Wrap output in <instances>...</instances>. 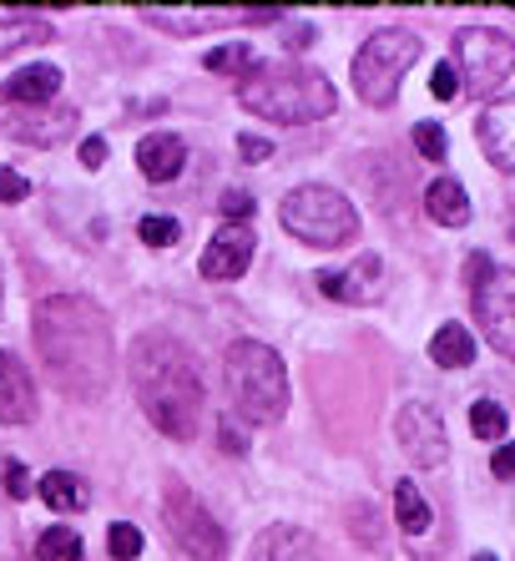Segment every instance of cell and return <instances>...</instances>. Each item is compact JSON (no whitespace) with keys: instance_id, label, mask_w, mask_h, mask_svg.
I'll return each mask as SVG.
<instances>
[{"instance_id":"cell-40","label":"cell","mask_w":515,"mask_h":561,"mask_svg":"<svg viewBox=\"0 0 515 561\" xmlns=\"http://www.w3.org/2000/svg\"><path fill=\"white\" fill-rule=\"evenodd\" d=\"M309 41H313V31H309V26H298L294 36H288V46H294V51H304V46H309Z\"/></svg>"},{"instance_id":"cell-33","label":"cell","mask_w":515,"mask_h":561,"mask_svg":"<svg viewBox=\"0 0 515 561\" xmlns=\"http://www.w3.org/2000/svg\"><path fill=\"white\" fill-rule=\"evenodd\" d=\"M5 491H11L15 501L31 496V476H26V466H21V460H11V466H5Z\"/></svg>"},{"instance_id":"cell-41","label":"cell","mask_w":515,"mask_h":561,"mask_svg":"<svg viewBox=\"0 0 515 561\" xmlns=\"http://www.w3.org/2000/svg\"><path fill=\"white\" fill-rule=\"evenodd\" d=\"M243 445H248V440H238V431H232V425H228V431H222V450H232V456H238Z\"/></svg>"},{"instance_id":"cell-26","label":"cell","mask_w":515,"mask_h":561,"mask_svg":"<svg viewBox=\"0 0 515 561\" xmlns=\"http://www.w3.org/2000/svg\"><path fill=\"white\" fill-rule=\"evenodd\" d=\"M470 431H476L480 440H505L511 420H505V410L495 405V400H476V405H470Z\"/></svg>"},{"instance_id":"cell-31","label":"cell","mask_w":515,"mask_h":561,"mask_svg":"<svg viewBox=\"0 0 515 561\" xmlns=\"http://www.w3.org/2000/svg\"><path fill=\"white\" fill-rule=\"evenodd\" d=\"M31 197V183L21 178V172H11V168H0V203H26Z\"/></svg>"},{"instance_id":"cell-24","label":"cell","mask_w":515,"mask_h":561,"mask_svg":"<svg viewBox=\"0 0 515 561\" xmlns=\"http://www.w3.org/2000/svg\"><path fill=\"white\" fill-rule=\"evenodd\" d=\"M394 516H400V526H404V536H425L430 531V501L420 496V485L414 481H400L394 485Z\"/></svg>"},{"instance_id":"cell-37","label":"cell","mask_w":515,"mask_h":561,"mask_svg":"<svg viewBox=\"0 0 515 561\" xmlns=\"http://www.w3.org/2000/svg\"><path fill=\"white\" fill-rule=\"evenodd\" d=\"M102 162H106V142H102V137H87V142H81V168L96 172Z\"/></svg>"},{"instance_id":"cell-27","label":"cell","mask_w":515,"mask_h":561,"mask_svg":"<svg viewBox=\"0 0 515 561\" xmlns=\"http://www.w3.org/2000/svg\"><path fill=\"white\" fill-rule=\"evenodd\" d=\"M137 233H142L147 249H172V243L182 238V222L178 218H157V213H152V218L137 222Z\"/></svg>"},{"instance_id":"cell-29","label":"cell","mask_w":515,"mask_h":561,"mask_svg":"<svg viewBox=\"0 0 515 561\" xmlns=\"http://www.w3.org/2000/svg\"><path fill=\"white\" fill-rule=\"evenodd\" d=\"M414 147H420V157H425V162H445L450 137H445V127H435V122H420V127H414Z\"/></svg>"},{"instance_id":"cell-13","label":"cell","mask_w":515,"mask_h":561,"mask_svg":"<svg viewBox=\"0 0 515 561\" xmlns=\"http://www.w3.org/2000/svg\"><path fill=\"white\" fill-rule=\"evenodd\" d=\"M319 288L339 304H379L385 299V263L374 259V253H364L344 274H319Z\"/></svg>"},{"instance_id":"cell-14","label":"cell","mask_w":515,"mask_h":561,"mask_svg":"<svg viewBox=\"0 0 515 561\" xmlns=\"http://www.w3.org/2000/svg\"><path fill=\"white\" fill-rule=\"evenodd\" d=\"M36 420V379L15 354L0 350V425H31Z\"/></svg>"},{"instance_id":"cell-35","label":"cell","mask_w":515,"mask_h":561,"mask_svg":"<svg viewBox=\"0 0 515 561\" xmlns=\"http://www.w3.org/2000/svg\"><path fill=\"white\" fill-rule=\"evenodd\" d=\"M222 213H228V218L232 222H238V218H253V197H248V193H222Z\"/></svg>"},{"instance_id":"cell-15","label":"cell","mask_w":515,"mask_h":561,"mask_svg":"<svg viewBox=\"0 0 515 561\" xmlns=\"http://www.w3.org/2000/svg\"><path fill=\"white\" fill-rule=\"evenodd\" d=\"M476 137L485 147V157L495 162L501 172L515 168V112L511 102H485L476 117Z\"/></svg>"},{"instance_id":"cell-39","label":"cell","mask_w":515,"mask_h":561,"mask_svg":"<svg viewBox=\"0 0 515 561\" xmlns=\"http://www.w3.org/2000/svg\"><path fill=\"white\" fill-rule=\"evenodd\" d=\"M490 470H495V481H511V450L495 445V456H490Z\"/></svg>"},{"instance_id":"cell-21","label":"cell","mask_w":515,"mask_h":561,"mask_svg":"<svg viewBox=\"0 0 515 561\" xmlns=\"http://www.w3.org/2000/svg\"><path fill=\"white\" fill-rule=\"evenodd\" d=\"M36 491H41V501H46L56 516H77V511L91 506L87 481H81V476H71V470H46Z\"/></svg>"},{"instance_id":"cell-10","label":"cell","mask_w":515,"mask_h":561,"mask_svg":"<svg viewBox=\"0 0 515 561\" xmlns=\"http://www.w3.org/2000/svg\"><path fill=\"white\" fill-rule=\"evenodd\" d=\"M470 304H476V319H480V329H485V340L501 354H515V288H511V274L495 268L490 278H480V284L470 288Z\"/></svg>"},{"instance_id":"cell-30","label":"cell","mask_w":515,"mask_h":561,"mask_svg":"<svg viewBox=\"0 0 515 561\" xmlns=\"http://www.w3.org/2000/svg\"><path fill=\"white\" fill-rule=\"evenodd\" d=\"M207 71H243V66H253V51H248L243 41L238 46H218V51H207L203 56Z\"/></svg>"},{"instance_id":"cell-23","label":"cell","mask_w":515,"mask_h":561,"mask_svg":"<svg viewBox=\"0 0 515 561\" xmlns=\"http://www.w3.org/2000/svg\"><path fill=\"white\" fill-rule=\"evenodd\" d=\"M430 359L439 369H465L476 359V340H470V329L465 324H445L435 329V340H430Z\"/></svg>"},{"instance_id":"cell-9","label":"cell","mask_w":515,"mask_h":561,"mask_svg":"<svg viewBox=\"0 0 515 561\" xmlns=\"http://www.w3.org/2000/svg\"><path fill=\"white\" fill-rule=\"evenodd\" d=\"M394 435H400V450L410 456V466H420V470L445 466V456H450L445 420H439L430 405H420V400H410V405L394 415Z\"/></svg>"},{"instance_id":"cell-22","label":"cell","mask_w":515,"mask_h":561,"mask_svg":"<svg viewBox=\"0 0 515 561\" xmlns=\"http://www.w3.org/2000/svg\"><path fill=\"white\" fill-rule=\"evenodd\" d=\"M425 213L439 228H465V222H470V197H465V187L455 183V178H439L425 193Z\"/></svg>"},{"instance_id":"cell-8","label":"cell","mask_w":515,"mask_h":561,"mask_svg":"<svg viewBox=\"0 0 515 561\" xmlns=\"http://www.w3.org/2000/svg\"><path fill=\"white\" fill-rule=\"evenodd\" d=\"M162 522H168L172 541L193 561H228V536H222V526L213 522V511H207L203 501L187 491V481H178V476L162 485Z\"/></svg>"},{"instance_id":"cell-7","label":"cell","mask_w":515,"mask_h":561,"mask_svg":"<svg viewBox=\"0 0 515 561\" xmlns=\"http://www.w3.org/2000/svg\"><path fill=\"white\" fill-rule=\"evenodd\" d=\"M420 51H425V46H420V36H414L410 26L374 31L359 46V56H354V92L369 106H394L400 81L410 77V66L420 61Z\"/></svg>"},{"instance_id":"cell-20","label":"cell","mask_w":515,"mask_h":561,"mask_svg":"<svg viewBox=\"0 0 515 561\" xmlns=\"http://www.w3.org/2000/svg\"><path fill=\"white\" fill-rule=\"evenodd\" d=\"M52 41V21L36 11H0V56H15L26 46Z\"/></svg>"},{"instance_id":"cell-12","label":"cell","mask_w":515,"mask_h":561,"mask_svg":"<svg viewBox=\"0 0 515 561\" xmlns=\"http://www.w3.org/2000/svg\"><path fill=\"white\" fill-rule=\"evenodd\" d=\"M253 249H258L253 228H248V222H228V228L203 249V278H213V284L243 278L248 263H253Z\"/></svg>"},{"instance_id":"cell-28","label":"cell","mask_w":515,"mask_h":561,"mask_svg":"<svg viewBox=\"0 0 515 561\" xmlns=\"http://www.w3.org/2000/svg\"><path fill=\"white\" fill-rule=\"evenodd\" d=\"M106 551H112L116 561H137V557H142V531H137V526H127V522H116L112 531H106Z\"/></svg>"},{"instance_id":"cell-17","label":"cell","mask_w":515,"mask_h":561,"mask_svg":"<svg viewBox=\"0 0 515 561\" xmlns=\"http://www.w3.org/2000/svg\"><path fill=\"white\" fill-rule=\"evenodd\" d=\"M253 561H323L319 541H313L304 526H268V531L253 541Z\"/></svg>"},{"instance_id":"cell-36","label":"cell","mask_w":515,"mask_h":561,"mask_svg":"<svg viewBox=\"0 0 515 561\" xmlns=\"http://www.w3.org/2000/svg\"><path fill=\"white\" fill-rule=\"evenodd\" d=\"M490 274H495V263H490L485 253H470V259H465V284L470 288H476L480 278H490Z\"/></svg>"},{"instance_id":"cell-25","label":"cell","mask_w":515,"mask_h":561,"mask_svg":"<svg viewBox=\"0 0 515 561\" xmlns=\"http://www.w3.org/2000/svg\"><path fill=\"white\" fill-rule=\"evenodd\" d=\"M36 561H87V547H81V536L71 526H52L36 541Z\"/></svg>"},{"instance_id":"cell-1","label":"cell","mask_w":515,"mask_h":561,"mask_svg":"<svg viewBox=\"0 0 515 561\" xmlns=\"http://www.w3.org/2000/svg\"><path fill=\"white\" fill-rule=\"evenodd\" d=\"M31 340H36L46 375L71 400H102L116 379V344L112 324L81 294H52L36 304L31 319Z\"/></svg>"},{"instance_id":"cell-19","label":"cell","mask_w":515,"mask_h":561,"mask_svg":"<svg viewBox=\"0 0 515 561\" xmlns=\"http://www.w3.org/2000/svg\"><path fill=\"white\" fill-rule=\"evenodd\" d=\"M56 87H61V71H56V66H26V71H15V77L0 87V102L5 106H52Z\"/></svg>"},{"instance_id":"cell-32","label":"cell","mask_w":515,"mask_h":561,"mask_svg":"<svg viewBox=\"0 0 515 561\" xmlns=\"http://www.w3.org/2000/svg\"><path fill=\"white\" fill-rule=\"evenodd\" d=\"M430 92H435L439 102L460 96V77H455V66H435V77H430Z\"/></svg>"},{"instance_id":"cell-6","label":"cell","mask_w":515,"mask_h":561,"mask_svg":"<svg viewBox=\"0 0 515 561\" xmlns=\"http://www.w3.org/2000/svg\"><path fill=\"white\" fill-rule=\"evenodd\" d=\"M455 77L476 102H505L515 77V41L490 26H465L455 36Z\"/></svg>"},{"instance_id":"cell-34","label":"cell","mask_w":515,"mask_h":561,"mask_svg":"<svg viewBox=\"0 0 515 561\" xmlns=\"http://www.w3.org/2000/svg\"><path fill=\"white\" fill-rule=\"evenodd\" d=\"M238 152H243V162H268L273 142L268 137H238Z\"/></svg>"},{"instance_id":"cell-38","label":"cell","mask_w":515,"mask_h":561,"mask_svg":"<svg viewBox=\"0 0 515 561\" xmlns=\"http://www.w3.org/2000/svg\"><path fill=\"white\" fill-rule=\"evenodd\" d=\"M354 536H364L369 547H379V531H374V506L354 511Z\"/></svg>"},{"instance_id":"cell-3","label":"cell","mask_w":515,"mask_h":561,"mask_svg":"<svg viewBox=\"0 0 515 561\" xmlns=\"http://www.w3.org/2000/svg\"><path fill=\"white\" fill-rule=\"evenodd\" d=\"M238 102L263 122H284V127H304V122L334 117L339 92L334 81L298 61H253L248 77H238Z\"/></svg>"},{"instance_id":"cell-5","label":"cell","mask_w":515,"mask_h":561,"mask_svg":"<svg viewBox=\"0 0 515 561\" xmlns=\"http://www.w3.org/2000/svg\"><path fill=\"white\" fill-rule=\"evenodd\" d=\"M278 222H284L298 243H309V249H344L348 238L359 233L354 203L323 183L294 187V193L284 197V208H278Z\"/></svg>"},{"instance_id":"cell-2","label":"cell","mask_w":515,"mask_h":561,"mask_svg":"<svg viewBox=\"0 0 515 561\" xmlns=\"http://www.w3.org/2000/svg\"><path fill=\"white\" fill-rule=\"evenodd\" d=\"M127 375L157 431L168 440H197L207 415V390L187 344L162 334V329H147L127 350Z\"/></svg>"},{"instance_id":"cell-18","label":"cell","mask_w":515,"mask_h":561,"mask_svg":"<svg viewBox=\"0 0 515 561\" xmlns=\"http://www.w3.org/2000/svg\"><path fill=\"white\" fill-rule=\"evenodd\" d=\"M147 26H162L172 36H197V31H213L222 21H243V11H213V5H197V11H182V5H162V11H142Z\"/></svg>"},{"instance_id":"cell-4","label":"cell","mask_w":515,"mask_h":561,"mask_svg":"<svg viewBox=\"0 0 515 561\" xmlns=\"http://www.w3.org/2000/svg\"><path fill=\"white\" fill-rule=\"evenodd\" d=\"M222 385H228L232 415H243L248 425H273L288 410V375L284 359L258 340H238L222 359Z\"/></svg>"},{"instance_id":"cell-11","label":"cell","mask_w":515,"mask_h":561,"mask_svg":"<svg viewBox=\"0 0 515 561\" xmlns=\"http://www.w3.org/2000/svg\"><path fill=\"white\" fill-rule=\"evenodd\" d=\"M0 131L26 147H56L77 131V112L71 106H11L0 117Z\"/></svg>"},{"instance_id":"cell-16","label":"cell","mask_w":515,"mask_h":561,"mask_svg":"<svg viewBox=\"0 0 515 561\" xmlns=\"http://www.w3.org/2000/svg\"><path fill=\"white\" fill-rule=\"evenodd\" d=\"M137 168H142V178H152V183H172V178L187 168V142H182L178 131H152V137L137 142Z\"/></svg>"},{"instance_id":"cell-42","label":"cell","mask_w":515,"mask_h":561,"mask_svg":"<svg viewBox=\"0 0 515 561\" xmlns=\"http://www.w3.org/2000/svg\"><path fill=\"white\" fill-rule=\"evenodd\" d=\"M476 561H495V557H476Z\"/></svg>"}]
</instances>
